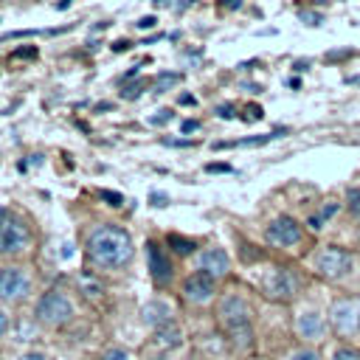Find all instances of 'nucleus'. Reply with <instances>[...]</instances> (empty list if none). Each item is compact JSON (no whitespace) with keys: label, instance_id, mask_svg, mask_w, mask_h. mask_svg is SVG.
Returning <instances> with one entry per match:
<instances>
[{"label":"nucleus","instance_id":"412c9836","mask_svg":"<svg viewBox=\"0 0 360 360\" xmlns=\"http://www.w3.org/2000/svg\"><path fill=\"white\" fill-rule=\"evenodd\" d=\"M332 360H360V352L352 346H340V349H335Z\"/></svg>","mask_w":360,"mask_h":360},{"label":"nucleus","instance_id":"20e7f679","mask_svg":"<svg viewBox=\"0 0 360 360\" xmlns=\"http://www.w3.org/2000/svg\"><path fill=\"white\" fill-rule=\"evenodd\" d=\"M73 315H76V304L62 290H45L34 304V321L39 326H48V329L65 326Z\"/></svg>","mask_w":360,"mask_h":360},{"label":"nucleus","instance_id":"f8f14e48","mask_svg":"<svg viewBox=\"0 0 360 360\" xmlns=\"http://www.w3.org/2000/svg\"><path fill=\"white\" fill-rule=\"evenodd\" d=\"M146 259H149L152 281H155L160 290L169 287V281L174 278V267H172V259L166 256V248L158 245V242H149V245H146Z\"/></svg>","mask_w":360,"mask_h":360},{"label":"nucleus","instance_id":"c756f323","mask_svg":"<svg viewBox=\"0 0 360 360\" xmlns=\"http://www.w3.org/2000/svg\"><path fill=\"white\" fill-rule=\"evenodd\" d=\"M20 360H51L45 352H25V354H20Z\"/></svg>","mask_w":360,"mask_h":360},{"label":"nucleus","instance_id":"2eb2a0df","mask_svg":"<svg viewBox=\"0 0 360 360\" xmlns=\"http://www.w3.org/2000/svg\"><path fill=\"white\" fill-rule=\"evenodd\" d=\"M166 245H169L172 253L180 256V259H186V256H191V253L197 250V242L188 239V236H180V233H169V236H166Z\"/></svg>","mask_w":360,"mask_h":360},{"label":"nucleus","instance_id":"ddd939ff","mask_svg":"<svg viewBox=\"0 0 360 360\" xmlns=\"http://www.w3.org/2000/svg\"><path fill=\"white\" fill-rule=\"evenodd\" d=\"M197 270L214 276V278H222L231 273V256L222 250V248H205L200 256H197Z\"/></svg>","mask_w":360,"mask_h":360},{"label":"nucleus","instance_id":"5701e85b","mask_svg":"<svg viewBox=\"0 0 360 360\" xmlns=\"http://www.w3.org/2000/svg\"><path fill=\"white\" fill-rule=\"evenodd\" d=\"M298 17H301V22H307V25H321V22H323V14H321V11H298Z\"/></svg>","mask_w":360,"mask_h":360},{"label":"nucleus","instance_id":"c85d7f7f","mask_svg":"<svg viewBox=\"0 0 360 360\" xmlns=\"http://www.w3.org/2000/svg\"><path fill=\"white\" fill-rule=\"evenodd\" d=\"M245 112H248V115H245L248 121H259V118H262V107H256V104H250V107H245Z\"/></svg>","mask_w":360,"mask_h":360},{"label":"nucleus","instance_id":"a211bd4d","mask_svg":"<svg viewBox=\"0 0 360 360\" xmlns=\"http://www.w3.org/2000/svg\"><path fill=\"white\" fill-rule=\"evenodd\" d=\"M143 87H146V82H135V84H124V87H121V98H124V101H132V98H138V96L143 93Z\"/></svg>","mask_w":360,"mask_h":360},{"label":"nucleus","instance_id":"dca6fc26","mask_svg":"<svg viewBox=\"0 0 360 360\" xmlns=\"http://www.w3.org/2000/svg\"><path fill=\"white\" fill-rule=\"evenodd\" d=\"M155 338H158V343H163V346H177L183 335H180L177 323H174V321H169V323H163V326H158V329H155Z\"/></svg>","mask_w":360,"mask_h":360},{"label":"nucleus","instance_id":"e433bc0d","mask_svg":"<svg viewBox=\"0 0 360 360\" xmlns=\"http://www.w3.org/2000/svg\"><path fill=\"white\" fill-rule=\"evenodd\" d=\"M343 56H349V51H335V53H329V59H343Z\"/></svg>","mask_w":360,"mask_h":360},{"label":"nucleus","instance_id":"2f4dec72","mask_svg":"<svg viewBox=\"0 0 360 360\" xmlns=\"http://www.w3.org/2000/svg\"><path fill=\"white\" fill-rule=\"evenodd\" d=\"M307 225H309L312 231H321V228H323V219H321V214H315V217H309V219H307Z\"/></svg>","mask_w":360,"mask_h":360},{"label":"nucleus","instance_id":"6ab92c4d","mask_svg":"<svg viewBox=\"0 0 360 360\" xmlns=\"http://www.w3.org/2000/svg\"><path fill=\"white\" fill-rule=\"evenodd\" d=\"M346 200H349V211H352L354 217H360V188H357V186L346 191Z\"/></svg>","mask_w":360,"mask_h":360},{"label":"nucleus","instance_id":"72a5a7b5","mask_svg":"<svg viewBox=\"0 0 360 360\" xmlns=\"http://www.w3.org/2000/svg\"><path fill=\"white\" fill-rule=\"evenodd\" d=\"M127 48H129V42H127V39H118V42H112V51H115V53H121V51H127Z\"/></svg>","mask_w":360,"mask_h":360},{"label":"nucleus","instance_id":"9d476101","mask_svg":"<svg viewBox=\"0 0 360 360\" xmlns=\"http://www.w3.org/2000/svg\"><path fill=\"white\" fill-rule=\"evenodd\" d=\"M214 292H217V278L202 270L183 278V298L188 304H208L214 298Z\"/></svg>","mask_w":360,"mask_h":360},{"label":"nucleus","instance_id":"393cba45","mask_svg":"<svg viewBox=\"0 0 360 360\" xmlns=\"http://www.w3.org/2000/svg\"><path fill=\"white\" fill-rule=\"evenodd\" d=\"M8 326H11V315H8L6 307H0V340L8 335Z\"/></svg>","mask_w":360,"mask_h":360},{"label":"nucleus","instance_id":"f704fd0d","mask_svg":"<svg viewBox=\"0 0 360 360\" xmlns=\"http://www.w3.org/2000/svg\"><path fill=\"white\" fill-rule=\"evenodd\" d=\"M197 127H200V121H183V127H180V129H183V132H194Z\"/></svg>","mask_w":360,"mask_h":360},{"label":"nucleus","instance_id":"39448f33","mask_svg":"<svg viewBox=\"0 0 360 360\" xmlns=\"http://www.w3.org/2000/svg\"><path fill=\"white\" fill-rule=\"evenodd\" d=\"M34 276L22 264H3L0 267V304H20L31 295Z\"/></svg>","mask_w":360,"mask_h":360},{"label":"nucleus","instance_id":"4468645a","mask_svg":"<svg viewBox=\"0 0 360 360\" xmlns=\"http://www.w3.org/2000/svg\"><path fill=\"white\" fill-rule=\"evenodd\" d=\"M143 321L158 329V326H163V323L172 321V309H169L163 301H152V304L143 307Z\"/></svg>","mask_w":360,"mask_h":360},{"label":"nucleus","instance_id":"473e14b6","mask_svg":"<svg viewBox=\"0 0 360 360\" xmlns=\"http://www.w3.org/2000/svg\"><path fill=\"white\" fill-rule=\"evenodd\" d=\"M205 169H208V172H231V166H228V163H208Z\"/></svg>","mask_w":360,"mask_h":360},{"label":"nucleus","instance_id":"bb28decb","mask_svg":"<svg viewBox=\"0 0 360 360\" xmlns=\"http://www.w3.org/2000/svg\"><path fill=\"white\" fill-rule=\"evenodd\" d=\"M338 208H340L338 202H329V205H323V208H321V219L326 222L329 217H335V214H338Z\"/></svg>","mask_w":360,"mask_h":360},{"label":"nucleus","instance_id":"a878e982","mask_svg":"<svg viewBox=\"0 0 360 360\" xmlns=\"http://www.w3.org/2000/svg\"><path fill=\"white\" fill-rule=\"evenodd\" d=\"M172 118H174V112H172V110H160L158 115H152V118H149V124L163 127V124H166V121H172Z\"/></svg>","mask_w":360,"mask_h":360},{"label":"nucleus","instance_id":"4c0bfd02","mask_svg":"<svg viewBox=\"0 0 360 360\" xmlns=\"http://www.w3.org/2000/svg\"><path fill=\"white\" fill-rule=\"evenodd\" d=\"M65 6H70V0H59V8H65Z\"/></svg>","mask_w":360,"mask_h":360},{"label":"nucleus","instance_id":"4be33fe9","mask_svg":"<svg viewBox=\"0 0 360 360\" xmlns=\"http://www.w3.org/2000/svg\"><path fill=\"white\" fill-rule=\"evenodd\" d=\"M98 197H101V200H107L112 208H121V205H124V197H121L118 191H107V188H101V191H98Z\"/></svg>","mask_w":360,"mask_h":360},{"label":"nucleus","instance_id":"f257e3e1","mask_svg":"<svg viewBox=\"0 0 360 360\" xmlns=\"http://www.w3.org/2000/svg\"><path fill=\"white\" fill-rule=\"evenodd\" d=\"M84 253H87V262L96 267V270H121L132 262V253H135V242L129 236L127 228L121 225H96L87 239H84Z\"/></svg>","mask_w":360,"mask_h":360},{"label":"nucleus","instance_id":"7c9ffc66","mask_svg":"<svg viewBox=\"0 0 360 360\" xmlns=\"http://www.w3.org/2000/svg\"><path fill=\"white\" fill-rule=\"evenodd\" d=\"M217 115L219 118H233V107L231 104H222V107H217Z\"/></svg>","mask_w":360,"mask_h":360},{"label":"nucleus","instance_id":"cd10ccee","mask_svg":"<svg viewBox=\"0 0 360 360\" xmlns=\"http://www.w3.org/2000/svg\"><path fill=\"white\" fill-rule=\"evenodd\" d=\"M155 25H158V17H152V14H146V17L138 20V28H143V31L146 28H155Z\"/></svg>","mask_w":360,"mask_h":360},{"label":"nucleus","instance_id":"9b49d317","mask_svg":"<svg viewBox=\"0 0 360 360\" xmlns=\"http://www.w3.org/2000/svg\"><path fill=\"white\" fill-rule=\"evenodd\" d=\"M295 335H298L304 343H318V340H323V335H326V321H323V315H321L318 309H312V307L301 309V312L295 315Z\"/></svg>","mask_w":360,"mask_h":360},{"label":"nucleus","instance_id":"aec40b11","mask_svg":"<svg viewBox=\"0 0 360 360\" xmlns=\"http://www.w3.org/2000/svg\"><path fill=\"white\" fill-rule=\"evenodd\" d=\"M287 360H321V354L315 352V349H309V346H304V349H295Z\"/></svg>","mask_w":360,"mask_h":360},{"label":"nucleus","instance_id":"b1692460","mask_svg":"<svg viewBox=\"0 0 360 360\" xmlns=\"http://www.w3.org/2000/svg\"><path fill=\"white\" fill-rule=\"evenodd\" d=\"M98 360H129V352H127V349H118V346H115V349H107V352H104V354H101Z\"/></svg>","mask_w":360,"mask_h":360},{"label":"nucleus","instance_id":"1a4fd4ad","mask_svg":"<svg viewBox=\"0 0 360 360\" xmlns=\"http://www.w3.org/2000/svg\"><path fill=\"white\" fill-rule=\"evenodd\" d=\"M301 236H304L301 225H298L292 217H287V214L270 219V225L264 228V239H267L270 245H276V248H292V245L301 242Z\"/></svg>","mask_w":360,"mask_h":360},{"label":"nucleus","instance_id":"c9c22d12","mask_svg":"<svg viewBox=\"0 0 360 360\" xmlns=\"http://www.w3.org/2000/svg\"><path fill=\"white\" fill-rule=\"evenodd\" d=\"M222 6H225V8H239L242 0H222Z\"/></svg>","mask_w":360,"mask_h":360},{"label":"nucleus","instance_id":"f03ea898","mask_svg":"<svg viewBox=\"0 0 360 360\" xmlns=\"http://www.w3.org/2000/svg\"><path fill=\"white\" fill-rule=\"evenodd\" d=\"M217 321L228 340L236 349H250L253 346V323H250V304L239 292H228L219 307H217Z\"/></svg>","mask_w":360,"mask_h":360},{"label":"nucleus","instance_id":"6e6552de","mask_svg":"<svg viewBox=\"0 0 360 360\" xmlns=\"http://www.w3.org/2000/svg\"><path fill=\"white\" fill-rule=\"evenodd\" d=\"M329 323L340 338H352L360 329V301L357 298H338L329 307Z\"/></svg>","mask_w":360,"mask_h":360},{"label":"nucleus","instance_id":"7ed1b4c3","mask_svg":"<svg viewBox=\"0 0 360 360\" xmlns=\"http://www.w3.org/2000/svg\"><path fill=\"white\" fill-rule=\"evenodd\" d=\"M31 245H34V233L28 219L11 208H0V259L25 256Z\"/></svg>","mask_w":360,"mask_h":360},{"label":"nucleus","instance_id":"423d86ee","mask_svg":"<svg viewBox=\"0 0 360 360\" xmlns=\"http://www.w3.org/2000/svg\"><path fill=\"white\" fill-rule=\"evenodd\" d=\"M315 270H318V276L321 278H326V281H340V278H346L349 273H352V267H354V256L346 250V248H338V245H326V248H321L318 253H315Z\"/></svg>","mask_w":360,"mask_h":360},{"label":"nucleus","instance_id":"f3484780","mask_svg":"<svg viewBox=\"0 0 360 360\" xmlns=\"http://www.w3.org/2000/svg\"><path fill=\"white\" fill-rule=\"evenodd\" d=\"M183 82V73H174V70H163V73H158L155 76V93H166V90H172L174 84H180Z\"/></svg>","mask_w":360,"mask_h":360},{"label":"nucleus","instance_id":"0eeeda50","mask_svg":"<svg viewBox=\"0 0 360 360\" xmlns=\"http://www.w3.org/2000/svg\"><path fill=\"white\" fill-rule=\"evenodd\" d=\"M298 287H301V278L295 270L290 267H273L264 278H262V290L267 298L273 301H292L298 295Z\"/></svg>","mask_w":360,"mask_h":360}]
</instances>
